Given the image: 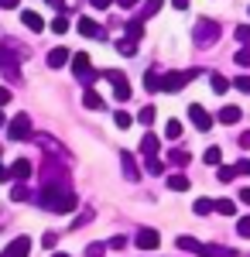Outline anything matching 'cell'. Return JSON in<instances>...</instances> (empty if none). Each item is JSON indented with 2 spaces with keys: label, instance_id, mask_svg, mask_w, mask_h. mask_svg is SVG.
<instances>
[{
  "label": "cell",
  "instance_id": "obj_1",
  "mask_svg": "<svg viewBox=\"0 0 250 257\" xmlns=\"http://www.w3.org/2000/svg\"><path fill=\"white\" fill-rule=\"evenodd\" d=\"M38 202H41V209H52V213H72L79 206L76 192H72L69 185H45Z\"/></svg>",
  "mask_w": 250,
  "mask_h": 257
},
{
  "label": "cell",
  "instance_id": "obj_2",
  "mask_svg": "<svg viewBox=\"0 0 250 257\" xmlns=\"http://www.w3.org/2000/svg\"><path fill=\"white\" fill-rule=\"evenodd\" d=\"M28 55V48H18L11 41H0V72L11 82H21V62Z\"/></svg>",
  "mask_w": 250,
  "mask_h": 257
},
{
  "label": "cell",
  "instance_id": "obj_3",
  "mask_svg": "<svg viewBox=\"0 0 250 257\" xmlns=\"http://www.w3.org/2000/svg\"><path fill=\"white\" fill-rule=\"evenodd\" d=\"M219 35H223L219 21H212V18H199V21H195L192 38H195V45H199V48H212V45L219 41Z\"/></svg>",
  "mask_w": 250,
  "mask_h": 257
},
{
  "label": "cell",
  "instance_id": "obj_4",
  "mask_svg": "<svg viewBox=\"0 0 250 257\" xmlns=\"http://www.w3.org/2000/svg\"><path fill=\"white\" fill-rule=\"evenodd\" d=\"M72 72H76V79L82 82L86 89H89V86L103 76V72H96V69L89 65V55H86V52H76V55H72Z\"/></svg>",
  "mask_w": 250,
  "mask_h": 257
},
{
  "label": "cell",
  "instance_id": "obj_5",
  "mask_svg": "<svg viewBox=\"0 0 250 257\" xmlns=\"http://www.w3.org/2000/svg\"><path fill=\"white\" fill-rule=\"evenodd\" d=\"M103 79H110L116 103H127V99H131V82H127V76H123L120 69H103Z\"/></svg>",
  "mask_w": 250,
  "mask_h": 257
},
{
  "label": "cell",
  "instance_id": "obj_6",
  "mask_svg": "<svg viewBox=\"0 0 250 257\" xmlns=\"http://www.w3.org/2000/svg\"><path fill=\"white\" fill-rule=\"evenodd\" d=\"M7 138H11V141H28V138H35L31 117H28V113H18V117L7 123Z\"/></svg>",
  "mask_w": 250,
  "mask_h": 257
},
{
  "label": "cell",
  "instance_id": "obj_7",
  "mask_svg": "<svg viewBox=\"0 0 250 257\" xmlns=\"http://www.w3.org/2000/svg\"><path fill=\"white\" fill-rule=\"evenodd\" d=\"M195 76H199V69H189V72H165V76H161V93H178V89L189 79H195Z\"/></svg>",
  "mask_w": 250,
  "mask_h": 257
},
{
  "label": "cell",
  "instance_id": "obj_8",
  "mask_svg": "<svg viewBox=\"0 0 250 257\" xmlns=\"http://www.w3.org/2000/svg\"><path fill=\"white\" fill-rule=\"evenodd\" d=\"M189 120L195 123V131H202V134H206V131L212 127L209 110H206V106H199V103H192V106H189Z\"/></svg>",
  "mask_w": 250,
  "mask_h": 257
},
{
  "label": "cell",
  "instance_id": "obj_9",
  "mask_svg": "<svg viewBox=\"0 0 250 257\" xmlns=\"http://www.w3.org/2000/svg\"><path fill=\"white\" fill-rule=\"evenodd\" d=\"M134 243L141 247V250H158V243H161V233H158V230H151V226H144V230H137Z\"/></svg>",
  "mask_w": 250,
  "mask_h": 257
},
{
  "label": "cell",
  "instance_id": "obj_10",
  "mask_svg": "<svg viewBox=\"0 0 250 257\" xmlns=\"http://www.w3.org/2000/svg\"><path fill=\"white\" fill-rule=\"evenodd\" d=\"M28 254H31V240L24 237V233L14 237L11 243H7V250H4V257H28Z\"/></svg>",
  "mask_w": 250,
  "mask_h": 257
},
{
  "label": "cell",
  "instance_id": "obj_11",
  "mask_svg": "<svg viewBox=\"0 0 250 257\" xmlns=\"http://www.w3.org/2000/svg\"><path fill=\"white\" fill-rule=\"evenodd\" d=\"M120 168H123L127 182H141V168H137V161H134L131 151H120Z\"/></svg>",
  "mask_w": 250,
  "mask_h": 257
},
{
  "label": "cell",
  "instance_id": "obj_12",
  "mask_svg": "<svg viewBox=\"0 0 250 257\" xmlns=\"http://www.w3.org/2000/svg\"><path fill=\"white\" fill-rule=\"evenodd\" d=\"M79 35H86V38H103L106 41V31L99 28L93 18H79Z\"/></svg>",
  "mask_w": 250,
  "mask_h": 257
},
{
  "label": "cell",
  "instance_id": "obj_13",
  "mask_svg": "<svg viewBox=\"0 0 250 257\" xmlns=\"http://www.w3.org/2000/svg\"><path fill=\"white\" fill-rule=\"evenodd\" d=\"M69 62H72V52H69V48H62V45L48 52V69H62V65H69Z\"/></svg>",
  "mask_w": 250,
  "mask_h": 257
},
{
  "label": "cell",
  "instance_id": "obj_14",
  "mask_svg": "<svg viewBox=\"0 0 250 257\" xmlns=\"http://www.w3.org/2000/svg\"><path fill=\"white\" fill-rule=\"evenodd\" d=\"M158 148H161L158 134H151V131H148V134L141 138V155H144V158H158Z\"/></svg>",
  "mask_w": 250,
  "mask_h": 257
},
{
  "label": "cell",
  "instance_id": "obj_15",
  "mask_svg": "<svg viewBox=\"0 0 250 257\" xmlns=\"http://www.w3.org/2000/svg\"><path fill=\"white\" fill-rule=\"evenodd\" d=\"M21 21H24V28H28V31H35V35L45 31V21H41L38 11H21Z\"/></svg>",
  "mask_w": 250,
  "mask_h": 257
},
{
  "label": "cell",
  "instance_id": "obj_16",
  "mask_svg": "<svg viewBox=\"0 0 250 257\" xmlns=\"http://www.w3.org/2000/svg\"><path fill=\"white\" fill-rule=\"evenodd\" d=\"M11 178H18V182H24V178H31V161L18 158L14 165H11Z\"/></svg>",
  "mask_w": 250,
  "mask_h": 257
},
{
  "label": "cell",
  "instance_id": "obj_17",
  "mask_svg": "<svg viewBox=\"0 0 250 257\" xmlns=\"http://www.w3.org/2000/svg\"><path fill=\"white\" fill-rule=\"evenodd\" d=\"M212 209L219 216H236V202L233 199H212Z\"/></svg>",
  "mask_w": 250,
  "mask_h": 257
},
{
  "label": "cell",
  "instance_id": "obj_18",
  "mask_svg": "<svg viewBox=\"0 0 250 257\" xmlns=\"http://www.w3.org/2000/svg\"><path fill=\"white\" fill-rule=\"evenodd\" d=\"M243 117V113H240V106H233V103H226V106H223V110H219V123H236V120Z\"/></svg>",
  "mask_w": 250,
  "mask_h": 257
},
{
  "label": "cell",
  "instance_id": "obj_19",
  "mask_svg": "<svg viewBox=\"0 0 250 257\" xmlns=\"http://www.w3.org/2000/svg\"><path fill=\"white\" fill-rule=\"evenodd\" d=\"M189 185H192V182H189V178L182 175V172L168 175V189H172V192H189Z\"/></svg>",
  "mask_w": 250,
  "mask_h": 257
},
{
  "label": "cell",
  "instance_id": "obj_20",
  "mask_svg": "<svg viewBox=\"0 0 250 257\" xmlns=\"http://www.w3.org/2000/svg\"><path fill=\"white\" fill-rule=\"evenodd\" d=\"M82 106H86V110H103V96H99L96 89H86V93H82Z\"/></svg>",
  "mask_w": 250,
  "mask_h": 257
},
{
  "label": "cell",
  "instance_id": "obj_21",
  "mask_svg": "<svg viewBox=\"0 0 250 257\" xmlns=\"http://www.w3.org/2000/svg\"><path fill=\"white\" fill-rule=\"evenodd\" d=\"M144 89H148V93H161V76H158V69H148V72H144Z\"/></svg>",
  "mask_w": 250,
  "mask_h": 257
},
{
  "label": "cell",
  "instance_id": "obj_22",
  "mask_svg": "<svg viewBox=\"0 0 250 257\" xmlns=\"http://www.w3.org/2000/svg\"><path fill=\"white\" fill-rule=\"evenodd\" d=\"M161 7H165V0H144V7H141V14H137V18L148 21V18H154V14H158Z\"/></svg>",
  "mask_w": 250,
  "mask_h": 257
},
{
  "label": "cell",
  "instance_id": "obj_23",
  "mask_svg": "<svg viewBox=\"0 0 250 257\" xmlns=\"http://www.w3.org/2000/svg\"><path fill=\"white\" fill-rule=\"evenodd\" d=\"M116 52H120V55H127V59H134V55H137V41L123 35V38L116 41Z\"/></svg>",
  "mask_w": 250,
  "mask_h": 257
},
{
  "label": "cell",
  "instance_id": "obj_24",
  "mask_svg": "<svg viewBox=\"0 0 250 257\" xmlns=\"http://www.w3.org/2000/svg\"><path fill=\"white\" fill-rule=\"evenodd\" d=\"M209 86H212V93H219V96H223V93L230 89L233 82L226 79V76H219V72H212V76H209Z\"/></svg>",
  "mask_w": 250,
  "mask_h": 257
},
{
  "label": "cell",
  "instance_id": "obj_25",
  "mask_svg": "<svg viewBox=\"0 0 250 257\" xmlns=\"http://www.w3.org/2000/svg\"><path fill=\"white\" fill-rule=\"evenodd\" d=\"M178 247H182V250H192V254H199V257L206 250V243H199V240H192V237H178Z\"/></svg>",
  "mask_w": 250,
  "mask_h": 257
},
{
  "label": "cell",
  "instance_id": "obj_26",
  "mask_svg": "<svg viewBox=\"0 0 250 257\" xmlns=\"http://www.w3.org/2000/svg\"><path fill=\"white\" fill-rule=\"evenodd\" d=\"M127 38H134V41H141V38H144V21H141V18L127 21Z\"/></svg>",
  "mask_w": 250,
  "mask_h": 257
},
{
  "label": "cell",
  "instance_id": "obj_27",
  "mask_svg": "<svg viewBox=\"0 0 250 257\" xmlns=\"http://www.w3.org/2000/svg\"><path fill=\"white\" fill-rule=\"evenodd\" d=\"M168 161H172V165H178V168H182V165H189V161H192V155H189V151H185V148H175V151H168Z\"/></svg>",
  "mask_w": 250,
  "mask_h": 257
},
{
  "label": "cell",
  "instance_id": "obj_28",
  "mask_svg": "<svg viewBox=\"0 0 250 257\" xmlns=\"http://www.w3.org/2000/svg\"><path fill=\"white\" fill-rule=\"evenodd\" d=\"M202 257H236V250H230V247H219V243H212V247H206V250H202Z\"/></svg>",
  "mask_w": 250,
  "mask_h": 257
},
{
  "label": "cell",
  "instance_id": "obj_29",
  "mask_svg": "<svg viewBox=\"0 0 250 257\" xmlns=\"http://www.w3.org/2000/svg\"><path fill=\"white\" fill-rule=\"evenodd\" d=\"M192 213H195V216H209V213H212V199H195Z\"/></svg>",
  "mask_w": 250,
  "mask_h": 257
},
{
  "label": "cell",
  "instance_id": "obj_30",
  "mask_svg": "<svg viewBox=\"0 0 250 257\" xmlns=\"http://www.w3.org/2000/svg\"><path fill=\"white\" fill-rule=\"evenodd\" d=\"M202 161H206V165H216V168H219V165H223V151H219V148H206Z\"/></svg>",
  "mask_w": 250,
  "mask_h": 257
},
{
  "label": "cell",
  "instance_id": "obj_31",
  "mask_svg": "<svg viewBox=\"0 0 250 257\" xmlns=\"http://www.w3.org/2000/svg\"><path fill=\"white\" fill-rule=\"evenodd\" d=\"M216 178H219V182H233V178H236V165H219V168H216Z\"/></svg>",
  "mask_w": 250,
  "mask_h": 257
},
{
  "label": "cell",
  "instance_id": "obj_32",
  "mask_svg": "<svg viewBox=\"0 0 250 257\" xmlns=\"http://www.w3.org/2000/svg\"><path fill=\"white\" fill-rule=\"evenodd\" d=\"M52 31H55V35H65V31H69V11H65V14H58V18L52 21Z\"/></svg>",
  "mask_w": 250,
  "mask_h": 257
},
{
  "label": "cell",
  "instance_id": "obj_33",
  "mask_svg": "<svg viewBox=\"0 0 250 257\" xmlns=\"http://www.w3.org/2000/svg\"><path fill=\"white\" fill-rule=\"evenodd\" d=\"M113 123H116V127H120V131H127V127L134 123V117H131L127 110H116V113H113Z\"/></svg>",
  "mask_w": 250,
  "mask_h": 257
},
{
  "label": "cell",
  "instance_id": "obj_34",
  "mask_svg": "<svg viewBox=\"0 0 250 257\" xmlns=\"http://www.w3.org/2000/svg\"><path fill=\"white\" fill-rule=\"evenodd\" d=\"M165 138H168V141L182 138V123H178V120H168V123H165Z\"/></svg>",
  "mask_w": 250,
  "mask_h": 257
},
{
  "label": "cell",
  "instance_id": "obj_35",
  "mask_svg": "<svg viewBox=\"0 0 250 257\" xmlns=\"http://www.w3.org/2000/svg\"><path fill=\"white\" fill-rule=\"evenodd\" d=\"M137 123H154V106H141V113H137Z\"/></svg>",
  "mask_w": 250,
  "mask_h": 257
},
{
  "label": "cell",
  "instance_id": "obj_36",
  "mask_svg": "<svg viewBox=\"0 0 250 257\" xmlns=\"http://www.w3.org/2000/svg\"><path fill=\"white\" fill-rule=\"evenodd\" d=\"M28 196H31V192L24 189V182H18V185L11 189V199H14V202H24V199H28Z\"/></svg>",
  "mask_w": 250,
  "mask_h": 257
},
{
  "label": "cell",
  "instance_id": "obj_37",
  "mask_svg": "<svg viewBox=\"0 0 250 257\" xmlns=\"http://www.w3.org/2000/svg\"><path fill=\"white\" fill-rule=\"evenodd\" d=\"M233 35H236V41H240V45H250V24H240Z\"/></svg>",
  "mask_w": 250,
  "mask_h": 257
},
{
  "label": "cell",
  "instance_id": "obj_38",
  "mask_svg": "<svg viewBox=\"0 0 250 257\" xmlns=\"http://www.w3.org/2000/svg\"><path fill=\"white\" fill-rule=\"evenodd\" d=\"M236 233L250 240V216H240V219H236Z\"/></svg>",
  "mask_w": 250,
  "mask_h": 257
},
{
  "label": "cell",
  "instance_id": "obj_39",
  "mask_svg": "<svg viewBox=\"0 0 250 257\" xmlns=\"http://www.w3.org/2000/svg\"><path fill=\"white\" fill-rule=\"evenodd\" d=\"M148 172H151V175H161V172H165V161L161 158H148Z\"/></svg>",
  "mask_w": 250,
  "mask_h": 257
},
{
  "label": "cell",
  "instance_id": "obj_40",
  "mask_svg": "<svg viewBox=\"0 0 250 257\" xmlns=\"http://www.w3.org/2000/svg\"><path fill=\"white\" fill-rule=\"evenodd\" d=\"M106 254V243H89L86 247V257H103Z\"/></svg>",
  "mask_w": 250,
  "mask_h": 257
},
{
  "label": "cell",
  "instance_id": "obj_41",
  "mask_svg": "<svg viewBox=\"0 0 250 257\" xmlns=\"http://www.w3.org/2000/svg\"><path fill=\"white\" fill-rule=\"evenodd\" d=\"M233 86H236L240 93H250V76H236V79H233Z\"/></svg>",
  "mask_w": 250,
  "mask_h": 257
},
{
  "label": "cell",
  "instance_id": "obj_42",
  "mask_svg": "<svg viewBox=\"0 0 250 257\" xmlns=\"http://www.w3.org/2000/svg\"><path fill=\"white\" fill-rule=\"evenodd\" d=\"M236 65H250V45H243V48L236 52Z\"/></svg>",
  "mask_w": 250,
  "mask_h": 257
},
{
  "label": "cell",
  "instance_id": "obj_43",
  "mask_svg": "<svg viewBox=\"0 0 250 257\" xmlns=\"http://www.w3.org/2000/svg\"><path fill=\"white\" fill-rule=\"evenodd\" d=\"M89 219H93V209H86V213H82V216H76V219H72V230H76V226H86V223H89Z\"/></svg>",
  "mask_w": 250,
  "mask_h": 257
},
{
  "label": "cell",
  "instance_id": "obj_44",
  "mask_svg": "<svg viewBox=\"0 0 250 257\" xmlns=\"http://www.w3.org/2000/svg\"><path fill=\"white\" fill-rule=\"evenodd\" d=\"M55 243H58V233H45V237H41V247H45V250H52Z\"/></svg>",
  "mask_w": 250,
  "mask_h": 257
},
{
  "label": "cell",
  "instance_id": "obj_45",
  "mask_svg": "<svg viewBox=\"0 0 250 257\" xmlns=\"http://www.w3.org/2000/svg\"><path fill=\"white\" fill-rule=\"evenodd\" d=\"M106 247H110V250H120V247H127V237H113Z\"/></svg>",
  "mask_w": 250,
  "mask_h": 257
},
{
  "label": "cell",
  "instance_id": "obj_46",
  "mask_svg": "<svg viewBox=\"0 0 250 257\" xmlns=\"http://www.w3.org/2000/svg\"><path fill=\"white\" fill-rule=\"evenodd\" d=\"M7 103H11V89H7V86H0V106H7Z\"/></svg>",
  "mask_w": 250,
  "mask_h": 257
},
{
  "label": "cell",
  "instance_id": "obj_47",
  "mask_svg": "<svg viewBox=\"0 0 250 257\" xmlns=\"http://www.w3.org/2000/svg\"><path fill=\"white\" fill-rule=\"evenodd\" d=\"M18 4H21V0H0V7H4V11H14Z\"/></svg>",
  "mask_w": 250,
  "mask_h": 257
},
{
  "label": "cell",
  "instance_id": "obj_48",
  "mask_svg": "<svg viewBox=\"0 0 250 257\" xmlns=\"http://www.w3.org/2000/svg\"><path fill=\"white\" fill-rule=\"evenodd\" d=\"M172 7L175 11H189V0H172Z\"/></svg>",
  "mask_w": 250,
  "mask_h": 257
},
{
  "label": "cell",
  "instance_id": "obj_49",
  "mask_svg": "<svg viewBox=\"0 0 250 257\" xmlns=\"http://www.w3.org/2000/svg\"><path fill=\"white\" fill-rule=\"evenodd\" d=\"M116 4H120V7H123V11H131V7H137V4H141V0H116Z\"/></svg>",
  "mask_w": 250,
  "mask_h": 257
},
{
  "label": "cell",
  "instance_id": "obj_50",
  "mask_svg": "<svg viewBox=\"0 0 250 257\" xmlns=\"http://www.w3.org/2000/svg\"><path fill=\"white\" fill-rule=\"evenodd\" d=\"M48 7H55V11H62V14H65V0H48Z\"/></svg>",
  "mask_w": 250,
  "mask_h": 257
},
{
  "label": "cell",
  "instance_id": "obj_51",
  "mask_svg": "<svg viewBox=\"0 0 250 257\" xmlns=\"http://www.w3.org/2000/svg\"><path fill=\"white\" fill-rule=\"evenodd\" d=\"M110 4H113V0H93V7H96V11H106Z\"/></svg>",
  "mask_w": 250,
  "mask_h": 257
},
{
  "label": "cell",
  "instance_id": "obj_52",
  "mask_svg": "<svg viewBox=\"0 0 250 257\" xmlns=\"http://www.w3.org/2000/svg\"><path fill=\"white\" fill-rule=\"evenodd\" d=\"M4 182H11V168H0V185Z\"/></svg>",
  "mask_w": 250,
  "mask_h": 257
},
{
  "label": "cell",
  "instance_id": "obj_53",
  "mask_svg": "<svg viewBox=\"0 0 250 257\" xmlns=\"http://www.w3.org/2000/svg\"><path fill=\"white\" fill-rule=\"evenodd\" d=\"M240 148H250V131H247V134H240Z\"/></svg>",
  "mask_w": 250,
  "mask_h": 257
},
{
  "label": "cell",
  "instance_id": "obj_54",
  "mask_svg": "<svg viewBox=\"0 0 250 257\" xmlns=\"http://www.w3.org/2000/svg\"><path fill=\"white\" fill-rule=\"evenodd\" d=\"M240 202H247V206H250V189H240Z\"/></svg>",
  "mask_w": 250,
  "mask_h": 257
},
{
  "label": "cell",
  "instance_id": "obj_55",
  "mask_svg": "<svg viewBox=\"0 0 250 257\" xmlns=\"http://www.w3.org/2000/svg\"><path fill=\"white\" fill-rule=\"evenodd\" d=\"M52 257H69V254H52Z\"/></svg>",
  "mask_w": 250,
  "mask_h": 257
},
{
  "label": "cell",
  "instance_id": "obj_56",
  "mask_svg": "<svg viewBox=\"0 0 250 257\" xmlns=\"http://www.w3.org/2000/svg\"><path fill=\"white\" fill-rule=\"evenodd\" d=\"M0 155H4V148H0Z\"/></svg>",
  "mask_w": 250,
  "mask_h": 257
},
{
  "label": "cell",
  "instance_id": "obj_57",
  "mask_svg": "<svg viewBox=\"0 0 250 257\" xmlns=\"http://www.w3.org/2000/svg\"><path fill=\"white\" fill-rule=\"evenodd\" d=\"M0 257H4V254H0Z\"/></svg>",
  "mask_w": 250,
  "mask_h": 257
}]
</instances>
